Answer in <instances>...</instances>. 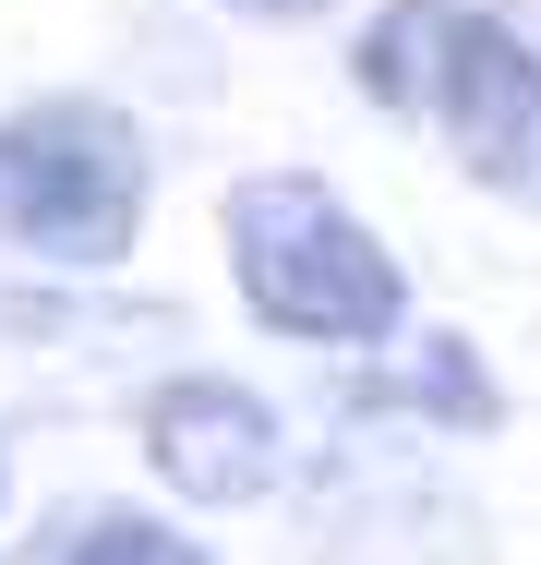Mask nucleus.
Masks as SVG:
<instances>
[{"label":"nucleus","instance_id":"nucleus-1","mask_svg":"<svg viewBox=\"0 0 541 565\" xmlns=\"http://www.w3.org/2000/svg\"><path fill=\"white\" fill-rule=\"evenodd\" d=\"M229 289L265 338L301 349H385L410 326V277L373 228L349 217V193L314 169H253L229 181Z\"/></svg>","mask_w":541,"mask_h":565},{"label":"nucleus","instance_id":"nucleus-2","mask_svg":"<svg viewBox=\"0 0 541 565\" xmlns=\"http://www.w3.org/2000/svg\"><path fill=\"white\" fill-rule=\"evenodd\" d=\"M157 157L108 97H36L0 120V241L49 265H120L145 241Z\"/></svg>","mask_w":541,"mask_h":565},{"label":"nucleus","instance_id":"nucleus-3","mask_svg":"<svg viewBox=\"0 0 541 565\" xmlns=\"http://www.w3.org/2000/svg\"><path fill=\"white\" fill-rule=\"evenodd\" d=\"M433 132L457 145V169L506 205L541 217V36L506 12H445V73H433Z\"/></svg>","mask_w":541,"mask_h":565},{"label":"nucleus","instance_id":"nucleus-4","mask_svg":"<svg viewBox=\"0 0 541 565\" xmlns=\"http://www.w3.org/2000/svg\"><path fill=\"white\" fill-rule=\"evenodd\" d=\"M132 446H145V469L181 505H265L289 481V422L241 373H169V385H145Z\"/></svg>","mask_w":541,"mask_h":565},{"label":"nucleus","instance_id":"nucleus-5","mask_svg":"<svg viewBox=\"0 0 541 565\" xmlns=\"http://www.w3.org/2000/svg\"><path fill=\"white\" fill-rule=\"evenodd\" d=\"M445 12H457V0H385V12L361 24L349 85H361L373 109H397V120L433 109V73H445Z\"/></svg>","mask_w":541,"mask_h":565},{"label":"nucleus","instance_id":"nucleus-6","mask_svg":"<svg viewBox=\"0 0 541 565\" xmlns=\"http://www.w3.org/2000/svg\"><path fill=\"white\" fill-rule=\"evenodd\" d=\"M373 397H385V409H433V422H457V434H494V422H506V397H494V373L469 361V338H422Z\"/></svg>","mask_w":541,"mask_h":565},{"label":"nucleus","instance_id":"nucleus-7","mask_svg":"<svg viewBox=\"0 0 541 565\" xmlns=\"http://www.w3.org/2000/svg\"><path fill=\"white\" fill-rule=\"evenodd\" d=\"M61 565H216V554L181 542L169 518H145V505H97V518L61 542Z\"/></svg>","mask_w":541,"mask_h":565},{"label":"nucleus","instance_id":"nucleus-8","mask_svg":"<svg viewBox=\"0 0 541 565\" xmlns=\"http://www.w3.org/2000/svg\"><path fill=\"white\" fill-rule=\"evenodd\" d=\"M229 12H253V24H301V12H325V0H229Z\"/></svg>","mask_w":541,"mask_h":565}]
</instances>
